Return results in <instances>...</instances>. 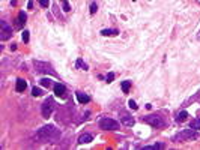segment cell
Instances as JSON below:
<instances>
[{"instance_id":"1","label":"cell","mask_w":200,"mask_h":150,"mask_svg":"<svg viewBox=\"0 0 200 150\" xmlns=\"http://www.w3.org/2000/svg\"><path fill=\"white\" fill-rule=\"evenodd\" d=\"M59 135H60L59 129H56L53 125H45L36 132L35 138L39 143H53L54 140L59 138Z\"/></svg>"},{"instance_id":"2","label":"cell","mask_w":200,"mask_h":150,"mask_svg":"<svg viewBox=\"0 0 200 150\" xmlns=\"http://www.w3.org/2000/svg\"><path fill=\"white\" fill-rule=\"evenodd\" d=\"M193 138H197V134H196V131L193 128H190V129H183L179 134H176L173 137V141L183 143V141H188V140H193Z\"/></svg>"},{"instance_id":"3","label":"cell","mask_w":200,"mask_h":150,"mask_svg":"<svg viewBox=\"0 0 200 150\" xmlns=\"http://www.w3.org/2000/svg\"><path fill=\"white\" fill-rule=\"evenodd\" d=\"M33 65H35L36 72H39V74L57 75V74H56V71L53 69V66L50 65V63H47V62H39V60H35V62H33Z\"/></svg>"},{"instance_id":"4","label":"cell","mask_w":200,"mask_h":150,"mask_svg":"<svg viewBox=\"0 0 200 150\" xmlns=\"http://www.w3.org/2000/svg\"><path fill=\"white\" fill-rule=\"evenodd\" d=\"M99 128L104 129V131H117L119 123L116 120H113V119H110V117H102L99 120Z\"/></svg>"},{"instance_id":"5","label":"cell","mask_w":200,"mask_h":150,"mask_svg":"<svg viewBox=\"0 0 200 150\" xmlns=\"http://www.w3.org/2000/svg\"><path fill=\"white\" fill-rule=\"evenodd\" d=\"M143 122L145 123H148V125L154 126V128H163L165 125L164 120H163V117L157 116V114H149V116H145L143 117Z\"/></svg>"},{"instance_id":"6","label":"cell","mask_w":200,"mask_h":150,"mask_svg":"<svg viewBox=\"0 0 200 150\" xmlns=\"http://www.w3.org/2000/svg\"><path fill=\"white\" fill-rule=\"evenodd\" d=\"M54 107H56V104H54V99H53V98H47V99L44 101L42 107H41L42 116L45 117V119H48V117L53 114V111H54Z\"/></svg>"},{"instance_id":"7","label":"cell","mask_w":200,"mask_h":150,"mask_svg":"<svg viewBox=\"0 0 200 150\" xmlns=\"http://www.w3.org/2000/svg\"><path fill=\"white\" fill-rule=\"evenodd\" d=\"M11 36H12V27L6 21H0V39L6 41Z\"/></svg>"},{"instance_id":"8","label":"cell","mask_w":200,"mask_h":150,"mask_svg":"<svg viewBox=\"0 0 200 150\" xmlns=\"http://www.w3.org/2000/svg\"><path fill=\"white\" fill-rule=\"evenodd\" d=\"M54 95L57 96V98H62V99H65L66 98V87L60 83H56L54 84Z\"/></svg>"},{"instance_id":"9","label":"cell","mask_w":200,"mask_h":150,"mask_svg":"<svg viewBox=\"0 0 200 150\" xmlns=\"http://www.w3.org/2000/svg\"><path fill=\"white\" fill-rule=\"evenodd\" d=\"M121 122L123 123L125 126H132L134 123H136V120L131 117V114H128V113H121Z\"/></svg>"},{"instance_id":"10","label":"cell","mask_w":200,"mask_h":150,"mask_svg":"<svg viewBox=\"0 0 200 150\" xmlns=\"http://www.w3.org/2000/svg\"><path fill=\"white\" fill-rule=\"evenodd\" d=\"M92 140H93V137L90 134H81L79 137V144H87V143H90Z\"/></svg>"},{"instance_id":"11","label":"cell","mask_w":200,"mask_h":150,"mask_svg":"<svg viewBox=\"0 0 200 150\" xmlns=\"http://www.w3.org/2000/svg\"><path fill=\"white\" fill-rule=\"evenodd\" d=\"M27 20V15L24 14V11H21L20 14H18V18H17V27H23L24 23H26Z\"/></svg>"},{"instance_id":"12","label":"cell","mask_w":200,"mask_h":150,"mask_svg":"<svg viewBox=\"0 0 200 150\" xmlns=\"http://www.w3.org/2000/svg\"><path fill=\"white\" fill-rule=\"evenodd\" d=\"M75 96H77V99H79V102H80V104H87V102L90 101V98L87 96L86 93L77 92V93H75Z\"/></svg>"},{"instance_id":"13","label":"cell","mask_w":200,"mask_h":150,"mask_svg":"<svg viewBox=\"0 0 200 150\" xmlns=\"http://www.w3.org/2000/svg\"><path fill=\"white\" fill-rule=\"evenodd\" d=\"M26 87H27V83L24 80H21V78L17 80V86H15V90H17V92H24Z\"/></svg>"},{"instance_id":"14","label":"cell","mask_w":200,"mask_h":150,"mask_svg":"<svg viewBox=\"0 0 200 150\" xmlns=\"http://www.w3.org/2000/svg\"><path fill=\"white\" fill-rule=\"evenodd\" d=\"M119 33L116 29H104L102 32H101V35L102 36H116V35Z\"/></svg>"},{"instance_id":"15","label":"cell","mask_w":200,"mask_h":150,"mask_svg":"<svg viewBox=\"0 0 200 150\" xmlns=\"http://www.w3.org/2000/svg\"><path fill=\"white\" fill-rule=\"evenodd\" d=\"M121 87H122V92L123 93H128L131 89V81H128V80H126V81H122Z\"/></svg>"},{"instance_id":"16","label":"cell","mask_w":200,"mask_h":150,"mask_svg":"<svg viewBox=\"0 0 200 150\" xmlns=\"http://www.w3.org/2000/svg\"><path fill=\"white\" fill-rule=\"evenodd\" d=\"M75 66L79 68V69H83V71H87V65L83 62V59H77V62H75Z\"/></svg>"},{"instance_id":"17","label":"cell","mask_w":200,"mask_h":150,"mask_svg":"<svg viewBox=\"0 0 200 150\" xmlns=\"http://www.w3.org/2000/svg\"><path fill=\"white\" fill-rule=\"evenodd\" d=\"M160 149H164L163 144H152V146H145L143 150H160Z\"/></svg>"},{"instance_id":"18","label":"cell","mask_w":200,"mask_h":150,"mask_svg":"<svg viewBox=\"0 0 200 150\" xmlns=\"http://www.w3.org/2000/svg\"><path fill=\"white\" fill-rule=\"evenodd\" d=\"M190 128H193L194 131H199L200 129V117H197V119H194L191 122V125H190Z\"/></svg>"},{"instance_id":"19","label":"cell","mask_w":200,"mask_h":150,"mask_svg":"<svg viewBox=\"0 0 200 150\" xmlns=\"http://www.w3.org/2000/svg\"><path fill=\"white\" fill-rule=\"evenodd\" d=\"M187 117H188V113H187V111H181V113H178L176 120H178V122H185V120H187Z\"/></svg>"},{"instance_id":"20","label":"cell","mask_w":200,"mask_h":150,"mask_svg":"<svg viewBox=\"0 0 200 150\" xmlns=\"http://www.w3.org/2000/svg\"><path fill=\"white\" fill-rule=\"evenodd\" d=\"M41 86H44V87H54V84H53V81L51 80H48V78H42L41 80Z\"/></svg>"},{"instance_id":"21","label":"cell","mask_w":200,"mask_h":150,"mask_svg":"<svg viewBox=\"0 0 200 150\" xmlns=\"http://www.w3.org/2000/svg\"><path fill=\"white\" fill-rule=\"evenodd\" d=\"M60 2H62V8H63L65 12L71 11V6H69V3H68V0H60Z\"/></svg>"},{"instance_id":"22","label":"cell","mask_w":200,"mask_h":150,"mask_svg":"<svg viewBox=\"0 0 200 150\" xmlns=\"http://www.w3.org/2000/svg\"><path fill=\"white\" fill-rule=\"evenodd\" d=\"M32 95H33L35 98H38V96H41V95H42V92H41V89H38V87H33V89H32Z\"/></svg>"},{"instance_id":"23","label":"cell","mask_w":200,"mask_h":150,"mask_svg":"<svg viewBox=\"0 0 200 150\" xmlns=\"http://www.w3.org/2000/svg\"><path fill=\"white\" fill-rule=\"evenodd\" d=\"M128 107H130L131 110H137V108H139V107H137V104H136V102H134L132 99H131L130 102H128Z\"/></svg>"},{"instance_id":"24","label":"cell","mask_w":200,"mask_h":150,"mask_svg":"<svg viewBox=\"0 0 200 150\" xmlns=\"http://www.w3.org/2000/svg\"><path fill=\"white\" fill-rule=\"evenodd\" d=\"M38 2L41 3L42 8H48V5H50V0H38Z\"/></svg>"},{"instance_id":"25","label":"cell","mask_w":200,"mask_h":150,"mask_svg":"<svg viewBox=\"0 0 200 150\" xmlns=\"http://www.w3.org/2000/svg\"><path fill=\"white\" fill-rule=\"evenodd\" d=\"M21 38H23V41H24V42H29V32H27V30H24V32L21 33Z\"/></svg>"},{"instance_id":"26","label":"cell","mask_w":200,"mask_h":150,"mask_svg":"<svg viewBox=\"0 0 200 150\" xmlns=\"http://www.w3.org/2000/svg\"><path fill=\"white\" fill-rule=\"evenodd\" d=\"M105 80H107V83H112V81L114 80V74H113V72H110V74L105 77Z\"/></svg>"},{"instance_id":"27","label":"cell","mask_w":200,"mask_h":150,"mask_svg":"<svg viewBox=\"0 0 200 150\" xmlns=\"http://www.w3.org/2000/svg\"><path fill=\"white\" fill-rule=\"evenodd\" d=\"M96 9H98L96 3H92V5H90V14H92V15H93V14L96 12Z\"/></svg>"},{"instance_id":"28","label":"cell","mask_w":200,"mask_h":150,"mask_svg":"<svg viewBox=\"0 0 200 150\" xmlns=\"http://www.w3.org/2000/svg\"><path fill=\"white\" fill-rule=\"evenodd\" d=\"M27 8H29V9L33 8V2H32V0H29V3H27Z\"/></svg>"},{"instance_id":"29","label":"cell","mask_w":200,"mask_h":150,"mask_svg":"<svg viewBox=\"0 0 200 150\" xmlns=\"http://www.w3.org/2000/svg\"><path fill=\"white\" fill-rule=\"evenodd\" d=\"M11 5H12V6H15V5H17V0H11Z\"/></svg>"},{"instance_id":"30","label":"cell","mask_w":200,"mask_h":150,"mask_svg":"<svg viewBox=\"0 0 200 150\" xmlns=\"http://www.w3.org/2000/svg\"><path fill=\"white\" fill-rule=\"evenodd\" d=\"M132 2H136V0H132Z\"/></svg>"}]
</instances>
